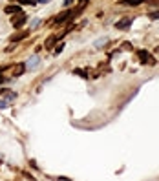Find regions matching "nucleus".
Wrapping results in <instances>:
<instances>
[{
	"instance_id": "f8f14e48",
	"label": "nucleus",
	"mask_w": 159,
	"mask_h": 181,
	"mask_svg": "<svg viewBox=\"0 0 159 181\" xmlns=\"http://www.w3.org/2000/svg\"><path fill=\"white\" fill-rule=\"evenodd\" d=\"M72 2H73V0H64V6H70Z\"/></svg>"
},
{
	"instance_id": "1a4fd4ad",
	"label": "nucleus",
	"mask_w": 159,
	"mask_h": 181,
	"mask_svg": "<svg viewBox=\"0 0 159 181\" xmlns=\"http://www.w3.org/2000/svg\"><path fill=\"white\" fill-rule=\"evenodd\" d=\"M53 44H55V37H50V38H48V42H46V48H51Z\"/></svg>"
},
{
	"instance_id": "20e7f679",
	"label": "nucleus",
	"mask_w": 159,
	"mask_h": 181,
	"mask_svg": "<svg viewBox=\"0 0 159 181\" xmlns=\"http://www.w3.org/2000/svg\"><path fill=\"white\" fill-rule=\"evenodd\" d=\"M4 11H6L8 15H17V13H22V9H20L18 6H8Z\"/></svg>"
},
{
	"instance_id": "9d476101",
	"label": "nucleus",
	"mask_w": 159,
	"mask_h": 181,
	"mask_svg": "<svg viewBox=\"0 0 159 181\" xmlns=\"http://www.w3.org/2000/svg\"><path fill=\"white\" fill-rule=\"evenodd\" d=\"M150 18H154V20L159 18V11H152V13H150Z\"/></svg>"
},
{
	"instance_id": "0eeeda50",
	"label": "nucleus",
	"mask_w": 159,
	"mask_h": 181,
	"mask_svg": "<svg viewBox=\"0 0 159 181\" xmlns=\"http://www.w3.org/2000/svg\"><path fill=\"white\" fill-rule=\"evenodd\" d=\"M24 68H26V64H18V66L15 68V72H13V73H15V75H20L22 72H24Z\"/></svg>"
},
{
	"instance_id": "6e6552de",
	"label": "nucleus",
	"mask_w": 159,
	"mask_h": 181,
	"mask_svg": "<svg viewBox=\"0 0 159 181\" xmlns=\"http://www.w3.org/2000/svg\"><path fill=\"white\" fill-rule=\"evenodd\" d=\"M124 4H130V6H139V4H143V0H124Z\"/></svg>"
},
{
	"instance_id": "f03ea898",
	"label": "nucleus",
	"mask_w": 159,
	"mask_h": 181,
	"mask_svg": "<svg viewBox=\"0 0 159 181\" xmlns=\"http://www.w3.org/2000/svg\"><path fill=\"white\" fill-rule=\"evenodd\" d=\"M130 26H132V20H130V18H123V20L115 22V28H117V29H123V31L128 29Z\"/></svg>"
},
{
	"instance_id": "39448f33",
	"label": "nucleus",
	"mask_w": 159,
	"mask_h": 181,
	"mask_svg": "<svg viewBox=\"0 0 159 181\" xmlns=\"http://www.w3.org/2000/svg\"><path fill=\"white\" fill-rule=\"evenodd\" d=\"M38 60H40L38 57H31V60H28V62H26V68H28V70H33V68L38 64Z\"/></svg>"
},
{
	"instance_id": "f257e3e1",
	"label": "nucleus",
	"mask_w": 159,
	"mask_h": 181,
	"mask_svg": "<svg viewBox=\"0 0 159 181\" xmlns=\"http://www.w3.org/2000/svg\"><path fill=\"white\" fill-rule=\"evenodd\" d=\"M26 18H28V17H26L24 13H17V15L11 17V24H13L15 28H22V26L26 24Z\"/></svg>"
},
{
	"instance_id": "ddd939ff",
	"label": "nucleus",
	"mask_w": 159,
	"mask_h": 181,
	"mask_svg": "<svg viewBox=\"0 0 159 181\" xmlns=\"http://www.w3.org/2000/svg\"><path fill=\"white\" fill-rule=\"evenodd\" d=\"M9 2H15V0H9Z\"/></svg>"
},
{
	"instance_id": "423d86ee",
	"label": "nucleus",
	"mask_w": 159,
	"mask_h": 181,
	"mask_svg": "<svg viewBox=\"0 0 159 181\" xmlns=\"http://www.w3.org/2000/svg\"><path fill=\"white\" fill-rule=\"evenodd\" d=\"M26 37H28V31H22V33H18L17 37H13L11 42H18V40H22V38H26Z\"/></svg>"
},
{
	"instance_id": "7ed1b4c3",
	"label": "nucleus",
	"mask_w": 159,
	"mask_h": 181,
	"mask_svg": "<svg viewBox=\"0 0 159 181\" xmlns=\"http://www.w3.org/2000/svg\"><path fill=\"white\" fill-rule=\"evenodd\" d=\"M137 55L141 57V62H146V64H154V62H155V60L150 57V53H146V51H139Z\"/></svg>"
},
{
	"instance_id": "9b49d317",
	"label": "nucleus",
	"mask_w": 159,
	"mask_h": 181,
	"mask_svg": "<svg viewBox=\"0 0 159 181\" xmlns=\"http://www.w3.org/2000/svg\"><path fill=\"white\" fill-rule=\"evenodd\" d=\"M20 4H35V0H18Z\"/></svg>"
}]
</instances>
